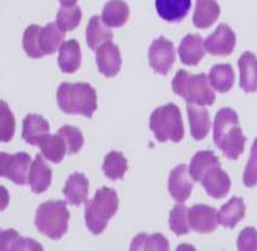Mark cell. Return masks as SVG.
Returning a JSON list of instances; mask_svg holds the SVG:
<instances>
[{
    "mask_svg": "<svg viewBox=\"0 0 257 251\" xmlns=\"http://www.w3.org/2000/svg\"><path fill=\"white\" fill-rule=\"evenodd\" d=\"M215 166H221V162L211 151H200L194 154L189 165V174L193 181L201 182L203 177L210 169Z\"/></svg>",
    "mask_w": 257,
    "mask_h": 251,
    "instance_id": "cb8c5ba5",
    "label": "cell"
},
{
    "mask_svg": "<svg viewBox=\"0 0 257 251\" xmlns=\"http://www.w3.org/2000/svg\"><path fill=\"white\" fill-rule=\"evenodd\" d=\"M150 128L159 142H180L185 136L182 115L175 103L158 107L151 114Z\"/></svg>",
    "mask_w": 257,
    "mask_h": 251,
    "instance_id": "8992f818",
    "label": "cell"
},
{
    "mask_svg": "<svg viewBox=\"0 0 257 251\" xmlns=\"http://www.w3.org/2000/svg\"><path fill=\"white\" fill-rule=\"evenodd\" d=\"M172 90L185 98L187 103L198 106H212L216 98L209 78L204 73L192 75L185 69H180L172 80Z\"/></svg>",
    "mask_w": 257,
    "mask_h": 251,
    "instance_id": "3957f363",
    "label": "cell"
},
{
    "mask_svg": "<svg viewBox=\"0 0 257 251\" xmlns=\"http://www.w3.org/2000/svg\"><path fill=\"white\" fill-rule=\"evenodd\" d=\"M51 179L52 170L49 168V165L44 162V156H42V154H37L33 164L31 165V170H29L28 177V182L32 191L37 194L45 192L46 189L49 188V186L51 185Z\"/></svg>",
    "mask_w": 257,
    "mask_h": 251,
    "instance_id": "9a60e30c",
    "label": "cell"
},
{
    "mask_svg": "<svg viewBox=\"0 0 257 251\" xmlns=\"http://www.w3.org/2000/svg\"><path fill=\"white\" fill-rule=\"evenodd\" d=\"M63 194L67 201L72 205H80L81 203H87L89 195V180L81 172H75L68 177L66 187L63 188Z\"/></svg>",
    "mask_w": 257,
    "mask_h": 251,
    "instance_id": "e0dca14e",
    "label": "cell"
},
{
    "mask_svg": "<svg viewBox=\"0 0 257 251\" xmlns=\"http://www.w3.org/2000/svg\"><path fill=\"white\" fill-rule=\"evenodd\" d=\"M40 31H42L40 26L32 25L23 33V49L26 54L32 58H40L45 55L40 48Z\"/></svg>",
    "mask_w": 257,
    "mask_h": 251,
    "instance_id": "836d02e7",
    "label": "cell"
},
{
    "mask_svg": "<svg viewBox=\"0 0 257 251\" xmlns=\"http://www.w3.org/2000/svg\"><path fill=\"white\" fill-rule=\"evenodd\" d=\"M98 71L107 78H113L120 72L121 55L118 46L112 42L104 43L96 50Z\"/></svg>",
    "mask_w": 257,
    "mask_h": 251,
    "instance_id": "8fae6325",
    "label": "cell"
},
{
    "mask_svg": "<svg viewBox=\"0 0 257 251\" xmlns=\"http://www.w3.org/2000/svg\"><path fill=\"white\" fill-rule=\"evenodd\" d=\"M29 164H31V157L28 153L20 152L17 154H8L5 152H2L0 154V175L5 179L11 180L16 185L25 186L29 177Z\"/></svg>",
    "mask_w": 257,
    "mask_h": 251,
    "instance_id": "52a82bcc",
    "label": "cell"
},
{
    "mask_svg": "<svg viewBox=\"0 0 257 251\" xmlns=\"http://www.w3.org/2000/svg\"><path fill=\"white\" fill-rule=\"evenodd\" d=\"M238 250L256 251L257 250V230L253 227H246L238 237Z\"/></svg>",
    "mask_w": 257,
    "mask_h": 251,
    "instance_id": "f35d334b",
    "label": "cell"
},
{
    "mask_svg": "<svg viewBox=\"0 0 257 251\" xmlns=\"http://www.w3.org/2000/svg\"><path fill=\"white\" fill-rule=\"evenodd\" d=\"M58 55V66L63 73H74L81 65V50L77 40H67L62 43Z\"/></svg>",
    "mask_w": 257,
    "mask_h": 251,
    "instance_id": "7402d4cb",
    "label": "cell"
},
{
    "mask_svg": "<svg viewBox=\"0 0 257 251\" xmlns=\"http://www.w3.org/2000/svg\"><path fill=\"white\" fill-rule=\"evenodd\" d=\"M201 185L210 197L221 199L228 194L230 189V179L221 166H215L206 172L201 180Z\"/></svg>",
    "mask_w": 257,
    "mask_h": 251,
    "instance_id": "4fadbf2b",
    "label": "cell"
},
{
    "mask_svg": "<svg viewBox=\"0 0 257 251\" xmlns=\"http://www.w3.org/2000/svg\"><path fill=\"white\" fill-rule=\"evenodd\" d=\"M235 74L230 65H216L211 68L209 80L211 86L218 92H228L234 85Z\"/></svg>",
    "mask_w": 257,
    "mask_h": 251,
    "instance_id": "f1b7e54d",
    "label": "cell"
},
{
    "mask_svg": "<svg viewBox=\"0 0 257 251\" xmlns=\"http://www.w3.org/2000/svg\"><path fill=\"white\" fill-rule=\"evenodd\" d=\"M189 210L182 203L177 204L170 211V218H169V224L170 229L175 234L183 235L191 230V224H189L188 218Z\"/></svg>",
    "mask_w": 257,
    "mask_h": 251,
    "instance_id": "d6a6232c",
    "label": "cell"
},
{
    "mask_svg": "<svg viewBox=\"0 0 257 251\" xmlns=\"http://www.w3.org/2000/svg\"><path fill=\"white\" fill-rule=\"evenodd\" d=\"M131 250L135 251H152V250H159V251H168L170 249L168 239L160 233L156 234H146V233H140L133 239V243L130 246Z\"/></svg>",
    "mask_w": 257,
    "mask_h": 251,
    "instance_id": "1f68e13d",
    "label": "cell"
},
{
    "mask_svg": "<svg viewBox=\"0 0 257 251\" xmlns=\"http://www.w3.org/2000/svg\"><path fill=\"white\" fill-rule=\"evenodd\" d=\"M188 218L191 228L201 234L211 233L217 228L218 212L211 206L204 205V204H197L192 206L189 209Z\"/></svg>",
    "mask_w": 257,
    "mask_h": 251,
    "instance_id": "30bf717a",
    "label": "cell"
},
{
    "mask_svg": "<svg viewBox=\"0 0 257 251\" xmlns=\"http://www.w3.org/2000/svg\"><path fill=\"white\" fill-rule=\"evenodd\" d=\"M243 182L246 187H253L257 185V139L251 147L250 159L245 168Z\"/></svg>",
    "mask_w": 257,
    "mask_h": 251,
    "instance_id": "74e56055",
    "label": "cell"
},
{
    "mask_svg": "<svg viewBox=\"0 0 257 251\" xmlns=\"http://www.w3.org/2000/svg\"><path fill=\"white\" fill-rule=\"evenodd\" d=\"M180 60L186 66H197L205 55L204 40L199 34H187L180 44Z\"/></svg>",
    "mask_w": 257,
    "mask_h": 251,
    "instance_id": "5bb4252c",
    "label": "cell"
},
{
    "mask_svg": "<svg viewBox=\"0 0 257 251\" xmlns=\"http://www.w3.org/2000/svg\"><path fill=\"white\" fill-rule=\"evenodd\" d=\"M69 211L63 200H49L39 205L36 214L38 230L46 237L57 240L68 229Z\"/></svg>",
    "mask_w": 257,
    "mask_h": 251,
    "instance_id": "5b68a950",
    "label": "cell"
},
{
    "mask_svg": "<svg viewBox=\"0 0 257 251\" xmlns=\"http://www.w3.org/2000/svg\"><path fill=\"white\" fill-rule=\"evenodd\" d=\"M57 103L67 114L91 118L97 108V96L87 83H62L57 90Z\"/></svg>",
    "mask_w": 257,
    "mask_h": 251,
    "instance_id": "7a4b0ae2",
    "label": "cell"
},
{
    "mask_svg": "<svg viewBox=\"0 0 257 251\" xmlns=\"http://www.w3.org/2000/svg\"><path fill=\"white\" fill-rule=\"evenodd\" d=\"M2 118H0V136L3 142H9L15 134V118L10 108L2 101Z\"/></svg>",
    "mask_w": 257,
    "mask_h": 251,
    "instance_id": "8d00e7d4",
    "label": "cell"
},
{
    "mask_svg": "<svg viewBox=\"0 0 257 251\" xmlns=\"http://www.w3.org/2000/svg\"><path fill=\"white\" fill-rule=\"evenodd\" d=\"M205 51L214 56H227L235 48V34L227 25H220L211 36L204 40Z\"/></svg>",
    "mask_w": 257,
    "mask_h": 251,
    "instance_id": "9c48e42d",
    "label": "cell"
},
{
    "mask_svg": "<svg viewBox=\"0 0 257 251\" xmlns=\"http://www.w3.org/2000/svg\"><path fill=\"white\" fill-rule=\"evenodd\" d=\"M50 133V125L46 119L39 114H28L23 119L22 137L29 145L38 146L44 137Z\"/></svg>",
    "mask_w": 257,
    "mask_h": 251,
    "instance_id": "2e32d148",
    "label": "cell"
},
{
    "mask_svg": "<svg viewBox=\"0 0 257 251\" xmlns=\"http://www.w3.org/2000/svg\"><path fill=\"white\" fill-rule=\"evenodd\" d=\"M245 204L241 198L233 197L218 211V223L227 228H234L245 216Z\"/></svg>",
    "mask_w": 257,
    "mask_h": 251,
    "instance_id": "d4e9b609",
    "label": "cell"
},
{
    "mask_svg": "<svg viewBox=\"0 0 257 251\" xmlns=\"http://www.w3.org/2000/svg\"><path fill=\"white\" fill-rule=\"evenodd\" d=\"M130 9L124 0H109L102 11V21L107 27L119 28L127 22Z\"/></svg>",
    "mask_w": 257,
    "mask_h": 251,
    "instance_id": "603a6c76",
    "label": "cell"
},
{
    "mask_svg": "<svg viewBox=\"0 0 257 251\" xmlns=\"http://www.w3.org/2000/svg\"><path fill=\"white\" fill-rule=\"evenodd\" d=\"M186 164H181L170 172L169 176V192L172 199L177 203H185L191 197L193 191V181Z\"/></svg>",
    "mask_w": 257,
    "mask_h": 251,
    "instance_id": "7c38bea8",
    "label": "cell"
},
{
    "mask_svg": "<svg viewBox=\"0 0 257 251\" xmlns=\"http://www.w3.org/2000/svg\"><path fill=\"white\" fill-rule=\"evenodd\" d=\"M191 0H156L157 13L164 21H182L191 10Z\"/></svg>",
    "mask_w": 257,
    "mask_h": 251,
    "instance_id": "d6986e66",
    "label": "cell"
},
{
    "mask_svg": "<svg viewBox=\"0 0 257 251\" xmlns=\"http://www.w3.org/2000/svg\"><path fill=\"white\" fill-rule=\"evenodd\" d=\"M240 87L245 92L257 91V57L252 52H244L238 61Z\"/></svg>",
    "mask_w": 257,
    "mask_h": 251,
    "instance_id": "ffe728a7",
    "label": "cell"
},
{
    "mask_svg": "<svg viewBox=\"0 0 257 251\" xmlns=\"http://www.w3.org/2000/svg\"><path fill=\"white\" fill-rule=\"evenodd\" d=\"M58 2H60L61 5L64 8H72L74 7L75 3H77L78 0H58Z\"/></svg>",
    "mask_w": 257,
    "mask_h": 251,
    "instance_id": "ab89813d",
    "label": "cell"
},
{
    "mask_svg": "<svg viewBox=\"0 0 257 251\" xmlns=\"http://www.w3.org/2000/svg\"><path fill=\"white\" fill-rule=\"evenodd\" d=\"M221 9L217 0H197L193 23L197 28L206 29L211 27L220 17Z\"/></svg>",
    "mask_w": 257,
    "mask_h": 251,
    "instance_id": "44dd1931",
    "label": "cell"
},
{
    "mask_svg": "<svg viewBox=\"0 0 257 251\" xmlns=\"http://www.w3.org/2000/svg\"><path fill=\"white\" fill-rule=\"evenodd\" d=\"M64 32L57 26V23H49L40 31V48L45 55H52L62 45Z\"/></svg>",
    "mask_w": 257,
    "mask_h": 251,
    "instance_id": "f546056e",
    "label": "cell"
},
{
    "mask_svg": "<svg viewBox=\"0 0 257 251\" xmlns=\"http://www.w3.org/2000/svg\"><path fill=\"white\" fill-rule=\"evenodd\" d=\"M81 21V10L78 5L72 8L62 7L58 10L56 23L63 32H69L75 29Z\"/></svg>",
    "mask_w": 257,
    "mask_h": 251,
    "instance_id": "e575fe53",
    "label": "cell"
},
{
    "mask_svg": "<svg viewBox=\"0 0 257 251\" xmlns=\"http://www.w3.org/2000/svg\"><path fill=\"white\" fill-rule=\"evenodd\" d=\"M148 57L152 69L159 74L166 75L176 60L174 44L164 37L158 38L151 44Z\"/></svg>",
    "mask_w": 257,
    "mask_h": 251,
    "instance_id": "ba28073f",
    "label": "cell"
},
{
    "mask_svg": "<svg viewBox=\"0 0 257 251\" xmlns=\"http://www.w3.org/2000/svg\"><path fill=\"white\" fill-rule=\"evenodd\" d=\"M2 247L3 251L11 250H43V246L38 241L33 240L31 238H23L20 235L19 232L15 229H8L2 232Z\"/></svg>",
    "mask_w": 257,
    "mask_h": 251,
    "instance_id": "4316f807",
    "label": "cell"
},
{
    "mask_svg": "<svg viewBox=\"0 0 257 251\" xmlns=\"http://www.w3.org/2000/svg\"><path fill=\"white\" fill-rule=\"evenodd\" d=\"M113 39V33L106 27L102 17L93 16L89 21L86 28V43L90 49L97 50L104 43L110 42Z\"/></svg>",
    "mask_w": 257,
    "mask_h": 251,
    "instance_id": "484cf974",
    "label": "cell"
},
{
    "mask_svg": "<svg viewBox=\"0 0 257 251\" xmlns=\"http://www.w3.org/2000/svg\"><path fill=\"white\" fill-rule=\"evenodd\" d=\"M102 170L109 180H121L127 170V160L120 152L112 151L104 158Z\"/></svg>",
    "mask_w": 257,
    "mask_h": 251,
    "instance_id": "4dcf8cb0",
    "label": "cell"
},
{
    "mask_svg": "<svg viewBox=\"0 0 257 251\" xmlns=\"http://www.w3.org/2000/svg\"><path fill=\"white\" fill-rule=\"evenodd\" d=\"M42 150V154L51 163H61L66 156L67 145L63 137L57 135H48L44 137L38 145Z\"/></svg>",
    "mask_w": 257,
    "mask_h": 251,
    "instance_id": "83f0119b",
    "label": "cell"
},
{
    "mask_svg": "<svg viewBox=\"0 0 257 251\" xmlns=\"http://www.w3.org/2000/svg\"><path fill=\"white\" fill-rule=\"evenodd\" d=\"M214 141L228 159H238L243 153L246 137L243 135L235 110L230 108L218 110L214 122Z\"/></svg>",
    "mask_w": 257,
    "mask_h": 251,
    "instance_id": "6da1fadb",
    "label": "cell"
},
{
    "mask_svg": "<svg viewBox=\"0 0 257 251\" xmlns=\"http://www.w3.org/2000/svg\"><path fill=\"white\" fill-rule=\"evenodd\" d=\"M58 135L62 136L67 145V153L75 154L81 150L84 145V136L78 128L64 125L58 130Z\"/></svg>",
    "mask_w": 257,
    "mask_h": 251,
    "instance_id": "d590c367",
    "label": "cell"
},
{
    "mask_svg": "<svg viewBox=\"0 0 257 251\" xmlns=\"http://www.w3.org/2000/svg\"><path fill=\"white\" fill-rule=\"evenodd\" d=\"M119 198L114 189L102 187L97 189L95 197L86 203L85 222L93 234H101L106 229L108 221L116 214Z\"/></svg>",
    "mask_w": 257,
    "mask_h": 251,
    "instance_id": "277c9868",
    "label": "cell"
},
{
    "mask_svg": "<svg viewBox=\"0 0 257 251\" xmlns=\"http://www.w3.org/2000/svg\"><path fill=\"white\" fill-rule=\"evenodd\" d=\"M187 113H188L189 127H191V134L195 140L205 139L209 134L211 121H210V115L207 109L203 108V106L198 104L188 103L187 104Z\"/></svg>",
    "mask_w": 257,
    "mask_h": 251,
    "instance_id": "ac0fdd59",
    "label": "cell"
}]
</instances>
